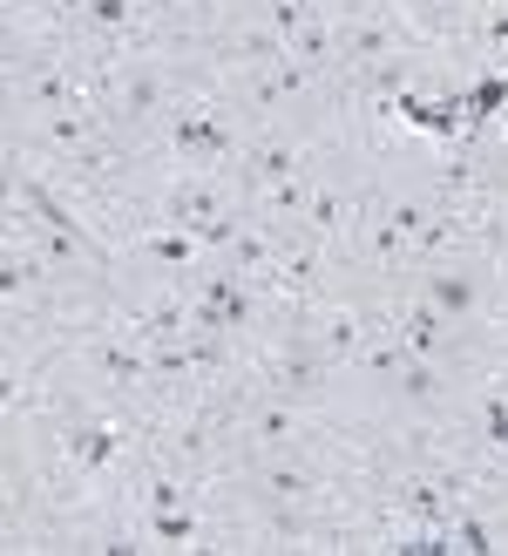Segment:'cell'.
Wrapping results in <instances>:
<instances>
[{
  "label": "cell",
  "mask_w": 508,
  "mask_h": 556,
  "mask_svg": "<svg viewBox=\"0 0 508 556\" xmlns=\"http://www.w3.org/2000/svg\"><path fill=\"white\" fill-rule=\"evenodd\" d=\"M183 81H190L183 54L150 41V48H129L123 62H109L96 75V109H102V123L116 129L123 143L150 150L163 136V123H169V109H177V96H183Z\"/></svg>",
  "instance_id": "6da1fadb"
},
{
  "label": "cell",
  "mask_w": 508,
  "mask_h": 556,
  "mask_svg": "<svg viewBox=\"0 0 508 556\" xmlns=\"http://www.w3.org/2000/svg\"><path fill=\"white\" fill-rule=\"evenodd\" d=\"M244 211V184L238 170H163L150 184V211L143 225H169V231H196L211 238L224 217Z\"/></svg>",
  "instance_id": "7a4b0ae2"
},
{
  "label": "cell",
  "mask_w": 508,
  "mask_h": 556,
  "mask_svg": "<svg viewBox=\"0 0 508 556\" xmlns=\"http://www.w3.org/2000/svg\"><path fill=\"white\" fill-rule=\"evenodd\" d=\"M319 150H326V143H313V136H299V129H251L244 150H238L244 204L265 198V190H278V184H292V177H305V170L319 163Z\"/></svg>",
  "instance_id": "3957f363"
}]
</instances>
